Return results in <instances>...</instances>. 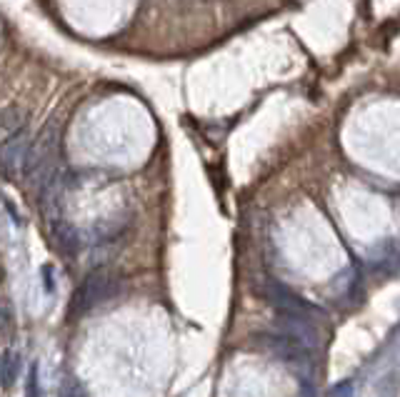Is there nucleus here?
Returning <instances> with one entry per match:
<instances>
[{
	"label": "nucleus",
	"mask_w": 400,
	"mask_h": 397,
	"mask_svg": "<svg viewBox=\"0 0 400 397\" xmlns=\"http://www.w3.org/2000/svg\"><path fill=\"white\" fill-rule=\"evenodd\" d=\"M115 287H118V277H115L108 268H98V270H93L90 275L83 280L80 290L73 297L70 312L73 315H85L88 310H93L95 305L108 300L115 292Z\"/></svg>",
	"instance_id": "1"
},
{
	"label": "nucleus",
	"mask_w": 400,
	"mask_h": 397,
	"mask_svg": "<svg viewBox=\"0 0 400 397\" xmlns=\"http://www.w3.org/2000/svg\"><path fill=\"white\" fill-rule=\"evenodd\" d=\"M275 327L280 335L290 337L293 342H298L305 350H313L318 342V332H315L310 315H298V312H280L275 317Z\"/></svg>",
	"instance_id": "3"
},
{
	"label": "nucleus",
	"mask_w": 400,
	"mask_h": 397,
	"mask_svg": "<svg viewBox=\"0 0 400 397\" xmlns=\"http://www.w3.org/2000/svg\"><path fill=\"white\" fill-rule=\"evenodd\" d=\"M31 150H33V143H31V138H28L26 130L18 132V135H13L11 140L3 143V153H0V158H3V170H6L8 178L16 175V173H21V170L26 173Z\"/></svg>",
	"instance_id": "4"
},
{
	"label": "nucleus",
	"mask_w": 400,
	"mask_h": 397,
	"mask_svg": "<svg viewBox=\"0 0 400 397\" xmlns=\"http://www.w3.org/2000/svg\"><path fill=\"white\" fill-rule=\"evenodd\" d=\"M28 397H41V392H38V367H31V377H28Z\"/></svg>",
	"instance_id": "9"
},
{
	"label": "nucleus",
	"mask_w": 400,
	"mask_h": 397,
	"mask_svg": "<svg viewBox=\"0 0 400 397\" xmlns=\"http://www.w3.org/2000/svg\"><path fill=\"white\" fill-rule=\"evenodd\" d=\"M353 395V387H350V382H343L340 387H335L333 392H330V397H350Z\"/></svg>",
	"instance_id": "10"
},
{
	"label": "nucleus",
	"mask_w": 400,
	"mask_h": 397,
	"mask_svg": "<svg viewBox=\"0 0 400 397\" xmlns=\"http://www.w3.org/2000/svg\"><path fill=\"white\" fill-rule=\"evenodd\" d=\"M18 362H21V357H18L16 352H11V350L3 352V362H0V370H3V387H6V390H11L13 382H16Z\"/></svg>",
	"instance_id": "8"
},
{
	"label": "nucleus",
	"mask_w": 400,
	"mask_h": 397,
	"mask_svg": "<svg viewBox=\"0 0 400 397\" xmlns=\"http://www.w3.org/2000/svg\"><path fill=\"white\" fill-rule=\"evenodd\" d=\"M0 122H3V138L11 140L13 135L26 130V112H23L21 107H6Z\"/></svg>",
	"instance_id": "7"
},
{
	"label": "nucleus",
	"mask_w": 400,
	"mask_h": 397,
	"mask_svg": "<svg viewBox=\"0 0 400 397\" xmlns=\"http://www.w3.org/2000/svg\"><path fill=\"white\" fill-rule=\"evenodd\" d=\"M53 240H56V248L63 255H75L78 248H80V238H78L75 228L70 223H65V220H56L53 223Z\"/></svg>",
	"instance_id": "6"
},
{
	"label": "nucleus",
	"mask_w": 400,
	"mask_h": 397,
	"mask_svg": "<svg viewBox=\"0 0 400 397\" xmlns=\"http://www.w3.org/2000/svg\"><path fill=\"white\" fill-rule=\"evenodd\" d=\"M256 292L265 302H270L273 307H278L280 312H298V315H315V307L308 300H303L300 295H295L293 290H288L283 282L278 280H263L256 287Z\"/></svg>",
	"instance_id": "2"
},
{
	"label": "nucleus",
	"mask_w": 400,
	"mask_h": 397,
	"mask_svg": "<svg viewBox=\"0 0 400 397\" xmlns=\"http://www.w3.org/2000/svg\"><path fill=\"white\" fill-rule=\"evenodd\" d=\"M258 340H260V345L265 350H270L275 357L285 360L288 365H305L310 360V350L300 347L298 342H293L290 337L280 335V332H275V335H260Z\"/></svg>",
	"instance_id": "5"
}]
</instances>
